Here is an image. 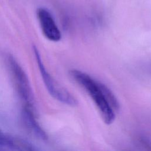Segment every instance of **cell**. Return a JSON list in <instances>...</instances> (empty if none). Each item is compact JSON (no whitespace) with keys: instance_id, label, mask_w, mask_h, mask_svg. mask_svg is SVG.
I'll return each instance as SVG.
<instances>
[{"instance_id":"cell-1","label":"cell","mask_w":151,"mask_h":151,"mask_svg":"<svg viewBox=\"0 0 151 151\" xmlns=\"http://www.w3.org/2000/svg\"><path fill=\"white\" fill-rule=\"evenodd\" d=\"M70 74L73 78L88 93L97 107L104 122L107 124H111L115 119V111L105 97L100 83L79 70H72Z\"/></svg>"},{"instance_id":"cell-2","label":"cell","mask_w":151,"mask_h":151,"mask_svg":"<svg viewBox=\"0 0 151 151\" xmlns=\"http://www.w3.org/2000/svg\"><path fill=\"white\" fill-rule=\"evenodd\" d=\"M33 48L42 78L50 95L55 99L63 103L71 106H77L78 104L77 100L64 87L61 86L47 71L42 61L38 48L35 46H34Z\"/></svg>"},{"instance_id":"cell-3","label":"cell","mask_w":151,"mask_h":151,"mask_svg":"<svg viewBox=\"0 0 151 151\" xmlns=\"http://www.w3.org/2000/svg\"><path fill=\"white\" fill-rule=\"evenodd\" d=\"M7 63L16 88L25 105L33 107L34 96L28 77L18 61L11 55L7 56Z\"/></svg>"},{"instance_id":"cell-4","label":"cell","mask_w":151,"mask_h":151,"mask_svg":"<svg viewBox=\"0 0 151 151\" xmlns=\"http://www.w3.org/2000/svg\"><path fill=\"white\" fill-rule=\"evenodd\" d=\"M37 17L44 35L49 40L57 42L60 40L61 34L51 13L46 9H37Z\"/></svg>"},{"instance_id":"cell-5","label":"cell","mask_w":151,"mask_h":151,"mask_svg":"<svg viewBox=\"0 0 151 151\" xmlns=\"http://www.w3.org/2000/svg\"><path fill=\"white\" fill-rule=\"evenodd\" d=\"M32 107L24 105L22 111V119L26 128L36 137L46 140L48 136L37 122L32 110Z\"/></svg>"},{"instance_id":"cell-6","label":"cell","mask_w":151,"mask_h":151,"mask_svg":"<svg viewBox=\"0 0 151 151\" xmlns=\"http://www.w3.org/2000/svg\"><path fill=\"white\" fill-rule=\"evenodd\" d=\"M12 136L4 133L0 129V147L10 148Z\"/></svg>"}]
</instances>
